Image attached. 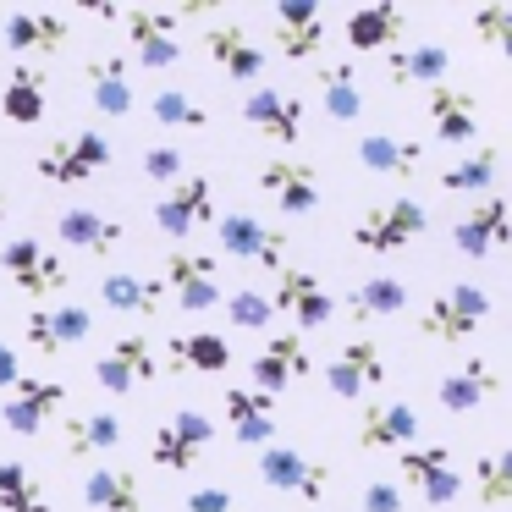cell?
<instances>
[{
    "label": "cell",
    "instance_id": "1",
    "mask_svg": "<svg viewBox=\"0 0 512 512\" xmlns=\"http://www.w3.org/2000/svg\"><path fill=\"white\" fill-rule=\"evenodd\" d=\"M424 226H430V215H424L419 199H386V204H369L353 221V243L364 248V254L386 259V254H402V248L419 243Z\"/></svg>",
    "mask_w": 512,
    "mask_h": 512
},
{
    "label": "cell",
    "instance_id": "6",
    "mask_svg": "<svg viewBox=\"0 0 512 512\" xmlns=\"http://www.w3.org/2000/svg\"><path fill=\"white\" fill-rule=\"evenodd\" d=\"M215 441V419L199 408H177L166 424H155V441H149V463L166 468V474H193L204 463Z\"/></svg>",
    "mask_w": 512,
    "mask_h": 512
},
{
    "label": "cell",
    "instance_id": "40",
    "mask_svg": "<svg viewBox=\"0 0 512 512\" xmlns=\"http://www.w3.org/2000/svg\"><path fill=\"white\" fill-rule=\"evenodd\" d=\"M188 17H204V6H182V12H149V6H133V12H122V23H127V39L144 50V45H160V39H177V28L188 23Z\"/></svg>",
    "mask_w": 512,
    "mask_h": 512
},
{
    "label": "cell",
    "instance_id": "46",
    "mask_svg": "<svg viewBox=\"0 0 512 512\" xmlns=\"http://www.w3.org/2000/svg\"><path fill=\"white\" fill-rule=\"evenodd\" d=\"M144 177H155V182H182L188 177V160H182V149H171V144H149L144 149Z\"/></svg>",
    "mask_w": 512,
    "mask_h": 512
},
{
    "label": "cell",
    "instance_id": "14",
    "mask_svg": "<svg viewBox=\"0 0 512 512\" xmlns=\"http://www.w3.org/2000/svg\"><path fill=\"white\" fill-rule=\"evenodd\" d=\"M270 309H287L298 331H320V325H331L336 303H331V292H325V281L314 276V270L281 265L276 270V298H270Z\"/></svg>",
    "mask_w": 512,
    "mask_h": 512
},
{
    "label": "cell",
    "instance_id": "36",
    "mask_svg": "<svg viewBox=\"0 0 512 512\" xmlns=\"http://www.w3.org/2000/svg\"><path fill=\"white\" fill-rule=\"evenodd\" d=\"M0 111H6V122H12V127H39V122H45V111H50V100H45V72L12 67L6 94H0Z\"/></svg>",
    "mask_w": 512,
    "mask_h": 512
},
{
    "label": "cell",
    "instance_id": "33",
    "mask_svg": "<svg viewBox=\"0 0 512 512\" xmlns=\"http://www.w3.org/2000/svg\"><path fill=\"white\" fill-rule=\"evenodd\" d=\"M122 419H116L111 408H94V413H78V419H67V430H61V446H67V457H105L122 446Z\"/></svg>",
    "mask_w": 512,
    "mask_h": 512
},
{
    "label": "cell",
    "instance_id": "8",
    "mask_svg": "<svg viewBox=\"0 0 512 512\" xmlns=\"http://www.w3.org/2000/svg\"><path fill=\"white\" fill-rule=\"evenodd\" d=\"M402 485H413L424 496V507H452L463 496V474H457V452L446 441L402 446Z\"/></svg>",
    "mask_w": 512,
    "mask_h": 512
},
{
    "label": "cell",
    "instance_id": "49",
    "mask_svg": "<svg viewBox=\"0 0 512 512\" xmlns=\"http://www.w3.org/2000/svg\"><path fill=\"white\" fill-rule=\"evenodd\" d=\"M182 512H232V490H221V485H199L188 496V507Z\"/></svg>",
    "mask_w": 512,
    "mask_h": 512
},
{
    "label": "cell",
    "instance_id": "19",
    "mask_svg": "<svg viewBox=\"0 0 512 512\" xmlns=\"http://www.w3.org/2000/svg\"><path fill=\"white\" fill-rule=\"evenodd\" d=\"M259 188L276 199L281 215H314L320 210V177H314V166H303V160H292V155H270L265 166H259Z\"/></svg>",
    "mask_w": 512,
    "mask_h": 512
},
{
    "label": "cell",
    "instance_id": "26",
    "mask_svg": "<svg viewBox=\"0 0 512 512\" xmlns=\"http://www.w3.org/2000/svg\"><path fill=\"white\" fill-rule=\"evenodd\" d=\"M221 408H226V424H232V441L237 446H270L276 441V397H259L248 386H226L221 391Z\"/></svg>",
    "mask_w": 512,
    "mask_h": 512
},
{
    "label": "cell",
    "instance_id": "37",
    "mask_svg": "<svg viewBox=\"0 0 512 512\" xmlns=\"http://www.w3.org/2000/svg\"><path fill=\"white\" fill-rule=\"evenodd\" d=\"M89 94H94V111L116 116L122 122L133 111V83H127V61L122 56H94L89 61Z\"/></svg>",
    "mask_w": 512,
    "mask_h": 512
},
{
    "label": "cell",
    "instance_id": "3",
    "mask_svg": "<svg viewBox=\"0 0 512 512\" xmlns=\"http://www.w3.org/2000/svg\"><path fill=\"white\" fill-rule=\"evenodd\" d=\"M254 468H259V479H265L276 496H298V501H325L331 485H336L331 468H325L320 457H309L303 446H281V441L259 446Z\"/></svg>",
    "mask_w": 512,
    "mask_h": 512
},
{
    "label": "cell",
    "instance_id": "43",
    "mask_svg": "<svg viewBox=\"0 0 512 512\" xmlns=\"http://www.w3.org/2000/svg\"><path fill=\"white\" fill-rule=\"evenodd\" d=\"M474 496L485 507H501L512 496V452H479L474 457Z\"/></svg>",
    "mask_w": 512,
    "mask_h": 512
},
{
    "label": "cell",
    "instance_id": "32",
    "mask_svg": "<svg viewBox=\"0 0 512 512\" xmlns=\"http://www.w3.org/2000/svg\"><path fill=\"white\" fill-rule=\"evenodd\" d=\"M56 237L67 248H78V254H116V243H122V221H105L100 210H61L56 215Z\"/></svg>",
    "mask_w": 512,
    "mask_h": 512
},
{
    "label": "cell",
    "instance_id": "21",
    "mask_svg": "<svg viewBox=\"0 0 512 512\" xmlns=\"http://www.w3.org/2000/svg\"><path fill=\"white\" fill-rule=\"evenodd\" d=\"M23 331H28V347H34V353L61 358L67 347L89 342L94 314H89V309H78V303H61V309H28Z\"/></svg>",
    "mask_w": 512,
    "mask_h": 512
},
{
    "label": "cell",
    "instance_id": "15",
    "mask_svg": "<svg viewBox=\"0 0 512 512\" xmlns=\"http://www.w3.org/2000/svg\"><path fill=\"white\" fill-rule=\"evenodd\" d=\"M215 259L210 254H188V248H177V254L166 259V276H160V287L177 292V309L182 314H210L221 309V281H215Z\"/></svg>",
    "mask_w": 512,
    "mask_h": 512
},
{
    "label": "cell",
    "instance_id": "31",
    "mask_svg": "<svg viewBox=\"0 0 512 512\" xmlns=\"http://www.w3.org/2000/svg\"><path fill=\"white\" fill-rule=\"evenodd\" d=\"M226 364H232V347L215 331H188L166 342V369H177V375H221Z\"/></svg>",
    "mask_w": 512,
    "mask_h": 512
},
{
    "label": "cell",
    "instance_id": "11",
    "mask_svg": "<svg viewBox=\"0 0 512 512\" xmlns=\"http://www.w3.org/2000/svg\"><path fill=\"white\" fill-rule=\"evenodd\" d=\"M67 402H72V391L61 386V380H17L12 386V397L0 402V424L12 435H39L56 413H67Z\"/></svg>",
    "mask_w": 512,
    "mask_h": 512
},
{
    "label": "cell",
    "instance_id": "25",
    "mask_svg": "<svg viewBox=\"0 0 512 512\" xmlns=\"http://www.w3.org/2000/svg\"><path fill=\"white\" fill-rule=\"evenodd\" d=\"M380 67H386V83H397V89H435L452 72V50L435 45V39H424V45H391Z\"/></svg>",
    "mask_w": 512,
    "mask_h": 512
},
{
    "label": "cell",
    "instance_id": "28",
    "mask_svg": "<svg viewBox=\"0 0 512 512\" xmlns=\"http://www.w3.org/2000/svg\"><path fill=\"white\" fill-rule=\"evenodd\" d=\"M100 303L116 314H133V320H155L160 303H166V287H160V276H144V270H105Z\"/></svg>",
    "mask_w": 512,
    "mask_h": 512
},
{
    "label": "cell",
    "instance_id": "17",
    "mask_svg": "<svg viewBox=\"0 0 512 512\" xmlns=\"http://www.w3.org/2000/svg\"><path fill=\"white\" fill-rule=\"evenodd\" d=\"M507 237H512V221L501 193H485L479 204H468V215L452 221V248L468 259H490L496 248H507Z\"/></svg>",
    "mask_w": 512,
    "mask_h": 512
},
{
    "label": "cell",
    "instance_id": "5",
    "mask_svg": "<svg viewBox=\"0 0 512 512\" xmlns=\"http://www.w3.org/2000/svg\"><path fill=\"white\" fill-rule=\"evenodd\" d=\"M215 243H221L226 259H243V265H259V270H281L292 237L281 226L248 215V210H232V215H215Z\"/></svg>",
    "mask_w": 512,
    "mask_h": 512
},
{
    "label": "cell",
    "instance_id": "42",
    "mask_svg": "<svg viewBox=\"0 0 512 512\" xmlns=\"http://www.w3.org/2000/svg\"><path fill=\"white\" fill-rule=\"evenodd\" d=\"M149 116H155L160 127H182V133H199V127H210V111H204V105H193L188 89H155Z\"/></svg>",
    "mask_w": 512,
    "mask_h": 512
},
{
    "label": "cell",
    "instance_id": "47",
    "mask_svg": "<svg viewBox=\"0 0 512 512\" xmlns=\"http://www.w3.org/2000/svg\"><path fill=\"white\" fill-rule=\"evenodd\" d=\"M358 512H402V490L386 485V479H375V485H364V496H358Z\"/></svg>",
    "mask_w": 512,
    "mask_h": 512
},
{
    "label": "cell",
    "instance_id": "30",
    "mask_svg": "<svg viewBox=\"0 0 512 512\" xmlns=\"http://www.w3.org/2000/svg\"><path fill=\"white\" fill-rule=\"evenodd\" d=\"M496 386H501L496 364H490L485 353H474L468 364H457L452 375H441L435 397H441V408H446V413H474L485 397H496Z\"/></svg>",
    "mask_w": 512,
    "mask_h": 512
},
{
    "label": "cell",
    "instance_id": "13",
    "mask_svg": "<svg viewBox=\"0 0 512 512\" xmlns=\"http://www.w3.org/2000/svg\"><path fill=\"white\" fill-rule=\"evenodd\" d=\"M325 386H331L336 402H364V391L386 386V358H380V342L353 336V342L325 364Z\"/></svg>",
    "mask_w": 512,
    "mask_h": 512
},
{
    "label": "cell",
    "instance_id": "18",
    "mask_svg": "<svg viewBox=\"0 0 512 512\" xmlns=\"http://www.w3.org/2000/svg\"><path fill=\"white\" fill-rule=\"evenodd\" d=\"M303 375H314V358H309V347H303L292 331L270 336L265 353L248 358V380H254L259 397H281V391H287L292 380H303Z\"/></svg>",
    "mask_w": 512,
    "mask_h": 512
},
{
    "label": "cell",
    "instance_id": "2",
    "mask_svg": "<svg viewBox=\"0 0 512 512\" xmlns=\"http://www.w3.org/2000/svg\"><path fill=\"white\" fill-rule=\"evenodd\" d=\"M485 314H490L485 287H468V281H457V287L441 292V298L424 303V309H419V325H413V331L430 336V342H441V347H463L468 336L485 325Z\"/></svg>",
    "mask_w": 512,
    "mask_h": 512
},
{
    "label": "cell",
    "instance_id": "34",
    "mask_svg": "<svg viewBox=\"0 0 512 512\" xmlns=\"http://www.w3.org/2000/svg\"><path fill=\"white\" fill-rule=\"evenodd\" d=\"M83 501H89L94 512H144V485H138L133 468H94L89 479H83Z\"/></svg>",
    "mask_w": 512,
    "mask_h": 512
},
{
    "label": "cell",
    "instance_id": "45",
    "mask_svg": "<svg viewBox=\"0 0 512 512\" xmlns=\"http://www.w3.org/2000/svg\"><path fill=\"white\" fill-rule=\"evenodd\" d=\"M221 309H226V320L237 325V331H265L270 325V298L265 292H254V287H243V292H232V298H221Z\"/></svg>",
    "mask_w": 512,
    "mask_h": 512
},
{
    "label": "cell",
    "instance_id": "50",
    "mask_svg": "<svg viewBox=\"0 0 512 512\" xmlns=\"http://www.w3.org/2000/svg\"><path fill=\"white\" fill-rule=\"evenodd\" d=\"M17 380H23V369H17V353L6 342H0V391H12Z\"/></svg>",
    "mask_w": 512,
    "mask_h": 512
},
{
    "label": "cell",
    "instance_id": "23",
    "mask_svg": "<svg viewBox=\"0 0 512 512\" xmlns=\"http://www.w3.org/2000/svg\"><path fill=\"white\" fill-rule=\"evenodd\" d=\"M424 116H430V127H435L441 144H474V138H479V100H474V89L435 83V89L424 94Z\"/></svg>",
    "mask_w": 512,
    "mask_h": 512
},
{
    "label": "cell",
    "instance_id": "24",
    "mask_svg": "<svg viewBox=\"0 0 512 512\" xmlns=\"http://www.w3.org/2000/svg\"><path fill=\"white\" fill-rule=\"evenodd\" d=\"M243 122L254 127V133H265L270 144H298L303 138V100L287 89H254L243 100Z\"/></svg>",
    "mask_w": 512,
    "mask_h": 512
},
{
    "label": "cell",
    "instance_id": "10",
    "mask_svg": "<svg viewBox=\"0 0 512 512\" xmlns=\"http://www.w3.org/2000/svg\"><path fill=\"white\" fill-rule=\"evenodd\" d=\"M199 226H215V188H210V177H182V182H171L166 193L155 199V232H166V237H188V232H199Z\"/></svg>",
    "mask_w": 512,
    "mask_h": 512
},
{
    "label": "cell",
    "instance_id": "52",
    "mask_svg": "<svg viewBox=\"0 0 512 512\" xmlns=\"http://www.w3.org/2000/svg\"><path fill=\"white\" fill-rule=\"evenodd\" d=\"M265 512H276V507H265Z\"/></svg>",
    "mask_w": 512,
    "mask_h": 512
},
{
    "label": "cell",
    "instance_id": "48",
    "mask_svg": "<svg viewBox=\"0 0 512 512\" xmlns=\"http://www.w3.org/2000/svg\"><path fill=\"white\" fill-rule=\"evenodd\" d=\"M182 61V45L177 39H160V45H144L138 50V67H149V72H166V67H177Z\"/></svg>",
    "mask_w": 512,
    "mask_h": 512
},
{
    "label": "cell",
    "instance_id": "41",
    "mask_svg": "<svg viewBox=\"0 0 512 512\" xmlns=\"http://www.w3.org/2000/svg\"><path fill=\"white\" fill-rule=\"evenodd\" d=\"M0 512H50V496L39 490V479L17 457L0 463Z\"/></svg>",
    "mask_w": 512,
    "mask_h": 512
},
{
    "label": "cell",
    "instance_id": "35",
    "mask_svg": "<svg viewBox=\"0 0 512 512\" xmlns=\"http://www.w3.org/2000/svg\"><path fill=\"white\" fill-rule=\"evenodd\" d=\"M314 83H320V105L331 122H358L364 116V89H358V67L353 61H325L320 72H314Z\"/></svg>",
    "mask_w": 512,
    "mask_h": 512
},
{
    "label": "cell",
    "instance_id": "20",
    "mask_svg": "<svg viewBox=\"0 0 512 512\" xmlns=\"http://www.w3.org/2000/svg\"><path fill=\"white\" fill-rule=\"evenodd\" d=\"M0 39H6L12 56H56V50L72 45V23L61 12H6Z\"/></svg>",
    "mask_w": 512,
    "mask_h": 512
},
{
    "label": "cell",
    "instance_id": "7",
    "mask_svg": "<svg viewBox=\"0 0 512 512\" xmlns=\"http://www.w3.org/2000/svg\"><path fill=\"white\" fill-rule=\"evenodd\" d=\"M0 270H6V281H12L23 298H56V292L72 281V265L61 254H50L34 232L12 237V243L0 248Z\"/></svg>",
    "mask_w": 512,
    "mask_h": 512
},
{
    "label": "cell",
    "instance_id": "51",
    "mask_svg": "<svg viewBox=\"0 0 512 512\" xmlns=\"http://www.w3.org/2000/svg\"><path fill=\"white\" fill-rule=\"evenodd\" d=\"M6 204H12V199H6V188H0V221H6Z\"/></svg>",
    "mask_w": 512,
    "mask_h": 512
},
{
    "label": "cell",
    "instance_id": "22",
    "mask_svg": "<svg viewBox=\"0 0 512 512\" xmlns=\"http://www.w3.org/2000/svg\"><path fill=\"white\" fill-rule=\"evenodd\" d=\"M358 166H364L369 177H386V182H413L424 171V144L375 127V133L358 138Z\"/></svg>",
    "mask_w": 512,
    "mask_h": 512
},
{
    "label": "cell",
    "instance_id": "29",
    "mask_svg": "<svg viewBox=\"0 0 512 512\" xmlns=\"http://www.w3.org/2000/svg\"><path fill=\"white\" fill-rule=\"evenodd\" d=\"M402 34H408V12H402V6H391V0L347 12V45H353V56L391 50V45H402Z\"/></svg>",
    "mask_w": 512,
    "mask_h": 512
},
{
    "label": "cell",
    "instance_id": "44",
    "mask_svg": "<svg viewBox=\"0 0 512 512\" xmlns=\"http://www.w3.org/2000/svg\"><path fill=\"white\" fill-rule=\"evenodd\" d=\"M468 28H474L485 45L512 50V0H485V6H474V12H468Z\"/></svg>",
    "mask_w": 512,
    "mask_h": 512
},
{
    "label": "cell",
    "instance_id": "4",
    "mask_svg": "<svg viewBox=\"0 0 512 512\" xmlns=\"http://www.w3.org/2000/svg\"><path fill=\"white\" fill-rule=\"evenodd\" d=\"M111 138L94 133V127H83V133H67V138H50L45 149H39V177L45 182H61V188H78V182H94L105 166H111Z\"/></svg>",
    "mask_w": 512,
    "mask_h": 512
},
{
    "label": "cell",
    "instance_id": "9",
    "mask_svg": "<svg viewBox=\"0 0 512 512\" xmlns=\"http://www.w3.org/2000/svg\"><path fill=\"white\" fill-rule=\"evenodd\" d=\"M155 375H160V347L149 342V336H116V342L94 358V380H100V391H111V397H127V391L149 386Z\"/></svg>",
    "mask_w": 512,
    "mask_h": 512
},
{
    "label": "cell",
    "instance_id": "39",
    "mask_svg": "<svg viewBox=\"0 0 512 512\" xmlns=\"http://www.w3.org/2000/svg\"><path fill=\"white\" fill-rule=\"evenodd\" d=\"M490 182H496V144H474L463 160L441 171L446 193H490Z\"/></svg>",
    "mask_w": 512,
    "mask_h": 512
},
{
    "label": "cell",
    "instance_id": "16",
    "mask_svg": "<svg viewBox=\"0 0 512 512\" xmlns=\"http://www.w3.org/2000/svg\"><path fill=\"white\" fill-rule=\"evenodd\" d=\"M270 39L287 61H309L325 45V6L320 0H276L270 6Z\"/></svg>",
    "mask_w": 512,
    "mask_h": 512
},
{
    "label": "cell",
    "instance_id": "27",
    "mask_svg": "<svg viewBox=\"0 0 512 512\" xmlns=\"http://www.w3.org/2000/svg\"><path fill=\"white\" fill-rule=\"evenodd\" d=\"M204 56L226 72L232 83H254L265 72V50L254 45V34L237 23H221V28H204Z\"/></svg>",
    "mask_w": 512,
    "mask_h": 512
},
{
    "label": "cell",
    "instance_id": "12",
    "mask_svg": "<svg viewBox=\"0 0 512 512\" xmlns=\"http://www.w3.org/2000/svg\"><path fill=\"white\" fill-rule=\"evenodd\" d=\"M358 452H397V446L419 441V408L402 397H375L358 408Z\"/></svg>",
    "mask_w": 512,
    "mask_h": 512
},
{
    "label": "cell",
    "instance_id": "38",
    "mask_svg": "<svg viewBox=\"0 0 512 512\" xmlns=\"http://www.w3.org/2000/svg\"><path fill=\"white\" fill-rule=\"evenodd\" d=\"M347 309H353V320H391L397 309H408V287L397 276H364L347 292Z\"/></svg>",
    "mask_w": 512,
    "mask_h": 512
}]
</instances>
